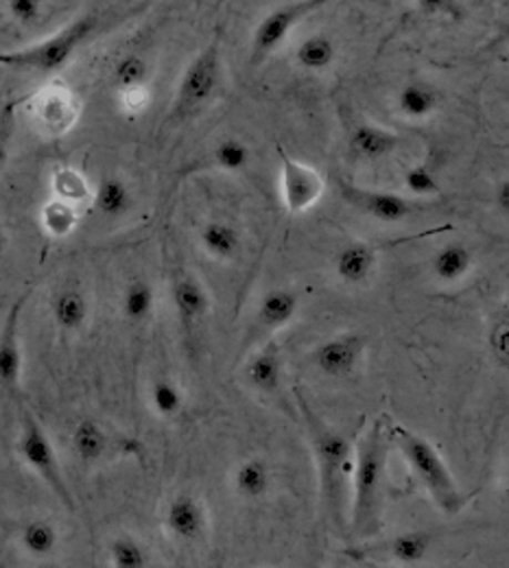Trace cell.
I'll use <instances>...</instances> for the list:
<instances>
[{"label": "cell", "mask_w": 509, "mask_h": 568, "mask_svg": "<svg viewBox=\"0 0 509 568\" xmlns=\"http://www.w3.org/2000/svg\"><path fill=\"white\" fill-rule=\"evenodd\" d=\"M11 112H13V103L4 108V112L0 114V171L4 169L7 160H9V134H11Z\"/></svg>", "instance_id": "obj_39"}, {"label": "cell", "mask_w": 509, "mask_h": 568, "mask_svg": "<svg viewBox=\"0 0 509 568\" xmlns=\"http://www.w3.org/2000/svg\"><path fill=\"white\" fill-rule=\"evenodd\" d=\"M232 488L236 497L258 503L269 497L274 488V470L263 457H247L236 464L232 473Z\"/></svg>", "instance_id": "obj_19"}, {"label": "cell", "mask_w": 509, "mask_h": 568, "mask_svg": "<svg viewBox=\"0 0 509 568\" xmlns=\"http://www.w3.org/2000/svg\"><path fill=\"white\" fill-rule=\"evenodd\" d=\"M7 250H9V234H7L4 227L0 225V258L7 254Z\"/></svg>", "instance_id": "obj_42"}, {"label": "cell", "mask_w": 509, "mask_h": 568, "mask_svg": "<svg viewBox=\"0 0 509 568\" xmlns=\"http://www.w3.org/2000/svg\"><path fill=\"white\" fill-rule=\"evenodd\" d=\"M29 293L20 295L0 328V392L18 398L20 396V383H22V346H20V320H22V311H24V302H27Z\"/></svg>", "instance_id": "obj_10"}, {"label": "cell", "mask_w": 509, "mask_h": 568, "mask_svg": "<svg viewBox=\"0 0 509 568\" xmlns=\"http://www.w3.org/2000/svg\"><path fill=\"white\" fill-rule=\"evenodd\" d=\"M114 448L108 428L94 418H81L71 430V450L81 466H94Z\"/></svg>", "instance_id": "obj_18"}, {"label": "cell", "mask_w": 509, "mask_h": 568, "mask_svg": "<svg viewBox=\"0 0 509 568\" xmlns=\"http://www.w3.org/2000/svg\"><path fill=\"white\" fill-rule=\"evenodd\" d=\"M405 189L416 197H437L441 193V182L434 169L427 164H414L405 173Z\"/></svg>", "instance_id": "obj_37"}, {"label": "cell", "mask_w": 509, "mask_h": 568, "mask_svg": "<svg viewBox=\"0 0 509 568\" xmlns=\"http://www.w3.org/2000/svg\"><path fill=\"white\" fill-rule=\"evenodd\" d=\"M200 245L218 263H232L243 250V236L234 223L225 219H211L200 230Z\"/></svg>", "instance_id": "obj_22"}, {"label": "cell", "mask_w": 509, "mask_h": 568, "mask_svg": "<svg viewBox=\"0 0 509 568\" xmlns=\"http://www.w3.org/2000/svg\"><path fill=\"white\" fill-rule=\"evenodd\" d=\"M149 407L160 420L173 423L186 409L184 389L171 376H157L149 387Z\"/></svg>", "instance_id": "obj_28"}, {"label": "cell", "mask_w": 509, "mask_h": 568, "mask_svg": "<svg viewBox=\"0 0 509 568\" xmlns=\"http://www.w3.org/2000/svg\"><path fill=\"white\" fill-rule=\"evenodd\" d=\"M297 409L308 433L315 468H317V486L324 514L333 523L335 529H348V488L353 481V464H355V448L350 439L328 425L304 398L299 389H295Z\"/></svg>", "instance_id": "obj_1"}, {"label": "cell", "mask_w": 509, "mask_h": 568, "mask_svg": "<svg viewBox=\"0 0 509 568\" xmlns=\"http://www.w3.org/2000/svg\"><path fill=\"white\" fill-rule=\"evenodd\" d=\"M492 348L497 351V355L509 361V326H501L492 339Z\"/></svg>", "instance_id": "obj_40"}, {"label": "cell", "mask_w": 509, "mask_h": 568, "mask_svg": "<svg viewBox=\"0 0 509 568\" xmlns=\"http://www.w3.org/2000/svg\"><path fill=\"white\" fill-rule=\"evenodd\" d=\"M250 162H252L250 146L236 136H227L218 141L211 153V166L223 173H241L250 166Z\"/></svg>", "instance_id": "obj_34"}, {"label": "cell", "mask_w": 509, "mask_h": 568, "mask_svg": "<svg viewBox=\"0 0 509 568\" xmlns=\"http://www.w3.org/2000/svg\"><path fill=\"white\" fill-rule=\"evenodd\" d=\"M506 493H508V498H509V464H508V468H506Z\"/></svg>", "instance_id": "obj_43"}, {"label": "cell", "mask_w": 509, "mask_h": 568, "mask_svg": "<svg viewBox=\"0 0 509 568\" xmlns=\"http://www.w3.org/2000/svg\"><path fill=\"white\" fill-rule=\"evenodd\" d=\"M387 435L437 509L446 516H457L466 505V497L436 446L420 433L396 423H387Z\"/></svg>", "instance_id": "obj_3"}, {"label": "cell", "mask_w": 509, "mask_h": 568, "mask_svg": "<svg viewBox=\"0 0 509 568\" xmlns=\"http://www.w3.org/2000/svg\"><path fill=\"white\" fill-rule=\"evenodd\" d=\"M365 355V337L359 333H342L324 339L311 355L315 369L328 378L342 381L353 376Z\"/></svg>", "instance_id": "obj_11"}, {"label": "cell", "mask_w": 509, "mask_h": 568, "mask_svg": "<svg viewBox=\"0 0 509 568\" xmlns=\"http://www.w3.org/2000/svg\"><path fill=\"white\" fill-rule=\"evenodd\" d=\"M51 191L53 200L67 202L71 206H81L92 200V189L83 173L73 166H55L51 173Z\"/></svg>", "instance_id": "obj_31"}, {"label": "cell", "mask_w": 509, "mask_h": 568, "mask_svg": "<svg viewBox=\"0 0 509 568\" xmlns=\"http://www.w3.org/2000/svg\"><path fill=\"white\" fill-rule=\"evenodd\" d=\"M155 313V291L145 278H134L123 288L121 315L132 326H143Z\"/></svg>", "instance_id": "obj_30"}, {"label": "cell", "mask_w": 509, "mask_h": 568, "mask_svg": "<svg viewBox=\"0 0 509 568\" xmlns=\"http://www.w3.org/2000/svg\"><path fill=\"white\" fill-rule=\"evenodd\" d=\"M119 99H121V108L125 114H130V116L143 114L149 105V88L123 90V92H119Z\"/></svg>", "instance_id": "obj_38"}, {"label": "cell", "mask_w": 509, "mask_h": 568, "mask_svg": "<svg viewBox=\"0 0 509 568\" xmlns=\"http://www.w3.org/2000/svg\"><path fill=\"white\" fill-rule=\"evenodd\" d=\"M171 300L182 331L191 337L211 313V293L197 276H193V272H175Z\"/></svg>", "instance_id": "obj_13"}, {"label": "cell", "mask_w": 509, "mask_h": 568, "mask_svg": "<svg viewBox=\"0 0 509 568\" xmlns=\"http://www.w3.org/2000/svg\"><path fill=\"white\" fill-rule=\"evenodd\" d=\"M389 435L387 423L376 420L365 428L355 446L353 464V500L348 529L359 540L374 538L378 531V511H380V490L385 466L389 457Z\"/></svg>", "instance_id": "obj_2"}, {"label": "cell", "mask_w": 509, "mask_h": 568, "mask_svg": "<svg viewBox=\"0 0 509 568\" xmlns=\"http://www.w3.org/2000/svg\"><path fill=\"white\" fill-rule=\"evenodd\" d=\"M299 311V295L293 288H272L263 295L256 322L265 331H283L292 324Z\"/></svg>", "instance_id": "obj_24"}, {"label": "cell", "mask_w": 509, "mask_h": 568, "mask_svg": "<svg viewBox=\"0 0 509 568\" xmlns=\"http://www.w3.org/2000/svg\"><path fill=\"white\" fill-rule=\"evenodd\" d=\"M218 83H221V47L218 40H213L182 74L177 92H175V103L171 108V119H189L202 108H206L215 94H217Z\"/></svg>", "instance_id": "obj_6"}, {"label": "cell", "mask_w": 509, "mask_h": 568, "mask_svg": "<svg viewBox=\"0 0 509 568\" xmlns=\"http://www.w3.org/2000/svg\"><path fill=\"white\" fill-rule=\"evenodd\" d=\"M99 13L88 11L77 16L73 22H69L58 33L24 47L16 51H0V69L9 71L38 72V74H51L62 71L74 53L96 33L99 29Z\"/></svg>", "instance_id": "obj_4"}, {"label": "cell", "mask_w": 509, "mask_h": 568, "mask_svg": "<svg viewBox=\"0 0 509 568\" xmlns=\"http://www.w3.org/2000/svg\"><path fill=\"white\" fill-rule=\"evenodd\" d=\"M53 4L44 0H9L4 4V13L13 24H18L24 31H33L42 27L51 16Z\"/></svg>", "instance_id": "obj_36"}, {"label": "cell", "mask_w": 509, "mask_h": 568, "mask_svg": "<svg viewBox=\"0 0 509 568\" xmlns=\"http://www.w3.org/2000/svg\"><path fill=\"white\" fill-rule=\"evenodd\" d=\"M18 549L35 562H49L60 554L62 534L47 516H33L24 520L16 534Z\"/></svg>", "instance_id": "obj_16"}, {"label": "cell", "mask_w": 509, "mask_h": 568, "mask_svg": "<svg viewBox=\"0 0 509 568\" xmlns=\"http://www.w3.org/2000/svg\"><path fill=\"white\" fill-rule=\"evenodd\" d=\"M344 200L353 209L362 211L380 223H400L414 214V204L407 197L389 191H369V189H357L346 184Z\"/></svg>", "instance_id": "obj_14"}, {"label": "cell", "mask_w": 509, "mask_h": 568, "mask_svg": "<svg viewBox=\"0 0 509 568\" xmlns=\"http://www.w3.org/2000/svg\"><path fill=\"white\" fill-rule=\"evenodd\" d=\"M49 315L58 331L67 335H77L85 331L90 322V302L81 288L62 286L49 300Z\"/></svg>", "instance_id": "obj_17"}, {"label": "cell", "mask_w": 509, "mask_h": 568, "mask_svg": "<svg viewBox=\"0 0 509 568\" xmlns=\"http://www.w3.org/2000/svg\"><path fill=\"white\" fill-rule=\"evenodd\" d=\"M90 204L94 213L105 219H125L136 206V195L128 180L108 175L94 186Z\"/></svg>", "instance_id": "obj_20"}, {"label": "cell", "mask_w": 509, "mask_h": 568, "mask_svg": "<svg viewBox=\"0 0 509 568\" xmlns=\"http://www.w3.org/2000/svg\"><path fill=\"white\" fill-rule=\"evenodd\" d=\"M149 77H151L149 60L139 53H130L116 62V67L112 71V83H114L116 92H123V90H134V88H146Z\"/></svg>", "instance_id": "obj_35"}, {"label": "cell", "mask_w": 509, "mask_h": 568, "mask_svg": "<svg viewBox=\"0 0 509 568\" xmlns=\"http://www.w3.org/2000/svg\"><path fill=\"white\" fill-rule=\"evenodd\" d=\"M475 267V254L466 243L452 241L439 247L431 261V274L436 281L444 284H455L464 281Z\"/></svg>", "instance_id": "obj_25"}, {"label": "cell", "mask_w": 509, "mask_h": 568, "mask_svg": "<svg viewBox=\"0 0 509 568\" xmlns=\"http://www.w3.org/2000/svg\"><path fill=\"white\" fill-rule=\"evenodd\" d=\"M337 60V44L330 36L326 33H313L308 38H304L295 53H293V62L308 72L328 71Z\"/></svg>", "instance_id": "obj_29"}, {"label": "cell", "mask_w": 509, "mask_h": 568, "mask_svg": "<svg viewBox=\"0 0 509 568\" xmlns=\"http://www.w3.org/2000/svg\"><path fill=\"white\" fill-rule=\"evenodd\" d=\"M376 250L365 241H350L346 243L335 258V274L342 283L364 284L376 272Z\"/></svg>", "instance_id": "obj_23"}, {"label": "cell", "mask_w": 509, "mask_h": 568, "mask_svg": "<svg viewBox=\"0 0 509 568\" xmlns=\"http://www.w3.org/2000/svg\"><path fill=\"white\" fill-rule=\"evenodd\" d=\"M16 450H18L20 462L38 479H42V484L69 511H74L77 505H74L73 493L67 484L58 450H55L51 437L47 435L44 426L40 425V420L24 407L20 409V435L16 442Z\"/></svg>", "instance_id": "obj_5"}, {"label": "cell", "mask_w": 509, "mask_h": 568, "mask_svg": "<svg viewBox=\"0 0 509 568\" xmlns=\"http://www.w3.org/2000/svg\"><path fill=\"white\" fill-rule=\"evenodd\" d=\"M398 136L380 125L371 123H362L350 132V151L362 158V160H380L387 158L389 153L396 151L398 146Z\"/></svg>", "instance_id": "obj_27"}, {"label": "cell", "mask_w": 509, "mask_h": 568, "mask_svg": "<svg viewBox=\"0 0 509 568\" xmlns=\"http://www.w3.org/2000/svg\"><path fill=\"white\" fill-rule=\"evenodd\" d=\"M243 378L258 394H265V396L281 394L283 378H285V363H283L281 346L276 342H267L254 355L247 356L243 365Z\"/></svg>", "instance_id": "obj_15"}, {"label": "cell", "mask_w": 509, "mask_h": 568, "mask_svg": "<svg viewBox=\"0 0 509 568\" xmlns=\"http://www.w3.org/2000/svg\"><path fill=\"white\" fill-rule=\"evenodd\" d=\"M164 529L175 542H202L208 534V511L202 498L189 493L171 498L164 509Z\"/></svg>", "instance_id": "obj_12"}, {"label": "cell", "mask_w": 509, "mask_h": 568, "mask_svg": "<svg viewBox=\"0 0 509 568\" xmlns=\"http://www.w3.org/2000/svg\"><path fill=\"white\" fill-rule=\"evenodd\" d=\"M40 223H42V230L51 239H67L73 234V230L79 223L77 206H71L60 200H49L40 211Z\"/></svg>", "instance_id": "obj_33"}, {"label": "cell", "mask_w": 509, "mask_h": 568, "mask_svg": "<svg viewBox=\"0 0 509 568\" xmlns=\"http://www.w3.org/2000/svg\"><path fill=\"white\" fill-rule=\"evenodd\" d=\"M108 558L112 568H157L151 562L145 545L130 534H119L110 542Z\"/></svg>", "instance_id": "obj_32"}, {"label": "cell", "mask_w": 509, "mask_h": 568, "mask_svg": "<svg viewBox=\"0 0 509 568\" xmlns=\"http://www.w3.org/2000/svg\"><path fill=\"white\" fill-rule=\"evenodd\" d=\"M434 554V536L427 531H403L387 538H367L348 549L355 560L383 567L416 568Z\"/></svg>", "instance_id": "obj_7"}, {"label": "cell", "mask_w": 509, "mask_h": 568, "mask_svg": "<svg viewBox=\"0 0 509 568\" xmlns=\"http://www.w3.org/2000/svg\"><path fill=\"white\" fill-rule=\"evenodd\" d=\"M38 110L35 116L44 132L51 136H62L67 130H71L77 116L73 97L67 88H49L38 97Z\"/></svg>", "instance_id": "obj_21"}, {"label": "cell", "mask_w": 509, "mask_h": 568, "mask_svg": "<svg viewBox=\"0 0 509 568\" xmlns=\"http://www.w3.org/2000/svg\"><path fill=\"white\" fill-rule=\"evenodd\" d=\"M398 112L409 121L431 119L441 105V97L434 85L425 81H409L400 88L396 97Z\"/></svg>", "instance_id": "obj_26"}, {"label": "cell", "mask_w": 509, "mask_h": 568, "mask_svg": "<svg viewBox=\"0 0 509 568\" xmlns=\"http://www.w3.org/2000/svg\"><path fill=\"white\" fill-rule=\"evenodd\" d=\"M281 162L283 204L292 214L304 213L324 195V178L308 164L295 160L281 144L276 146Z\"/></svg>", "instance_id": "obj_9"}, {"label": "cell", "mask_w": 509, "mask_h": 568, "mask_svg": "<svg viewBox=\"0 0 509 568\" xmlns=\"http://www.w3.org/2000/svg\"><path fill=\"white\" fill-rule=\"evenodd\" d=\"M324 2L322 0H297L272 9L254 29L250 44V64L261 67L267 62L293 33V29L315 13Z\"/></svg>", "instance_id": "obj_8"}, {"label": "cell", "mask_w": 509, "mask_h": 568, "mask_svg": "<svg viewBox=\"0 0 509 568\" xmlns=\"http://www.w3.org/2000/svg\"><path fill=\"white\" fill-rule=\"evenodd\" d=\"M495 204L501 213L509 214V178L499 182L495 189Z\"/></svg>", "instance_id": "obj_41"}]
</instances>
